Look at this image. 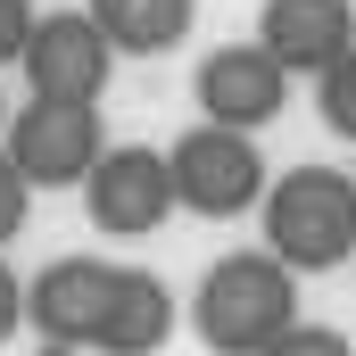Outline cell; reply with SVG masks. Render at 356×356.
Segmentation results:
<instances>
[{"label":"cell","mask_w":356,"mask_h":356,"mask_svg":"<svg viewBox=\"0 0 356 356\" xmlns=\"http://www.w3.org/2000/svg\"><path fill=\"white\" fill-rule=\"evenodd\" d=\"M191 323H199L207 356H266L298 323V273L273 249H232V257L207 266L199 298H191Z\"/></svg>","instance_id":"6da1fadb"},{"label":"cell","mask_w":356,"mask_h":356,"mask_svg":"<svg viewBox=\"0 0 356 356\" xmlns=\"http://www.w3.org/2000/svg\"><path fill=\"white\" fill-rule=\"evenodd\" d=\"M257 216H266V241L290 273H332L356 257V175L340 166H290L257 191Z\"/></svg>","instance_id":"7a4b0ae2"},{"label":"cell","mask_w":356,"mask_h":356,"mask_svg":"<svg viewBox=\"0 0 356 356\" xmlns=\"http://www.w3.org/2000/svg\"><path fill=\"white\" fill-rule=\"evenodd\" d=\"M0 149H8V166L33 191H75L99 166V149H108V124H99L91 99H25L8 116V141Z\"/></svg>","instance_id":"3957f363"},{"label":"cell","mask_w":356,"mask_h":356,"mask_svg":"<svg viewBox=\"0 0 356 356\" xmlns=\"http://www.w3.org/2000/svg\"><path fill=\"white\" fill-rule=\"evenodd\" d=\"M166 175H175V207L224 224V216H249L257 191H266V158L249 133L232 124H191L175 149H166Z\"/></svg>","instance_id":"277c9868"},{"label":"cell","mask_w":356,"mask_h":356,"mask_svg":"<svg viewBox=\"0 0 356 356\" xmlns=\"http://www.w3.org/2000/svg\"><path fill=\"white\" fill-rule=\"evenodd\" d=\"M75 191H83V216L108 241H149V232L175 216L166 149H99V166H91Z\"/></svg>","instance_id":"5b68a950"},{"label":"cell","mask_w":356,"mask_h":356,"mask_svg":"<svg viewBox=\"0 0 356 356\" xmlns=\"http://www.w3.org/2000/svg\"><path fill=\"white\" fill-rule=\"evenodd\" d=\"M17 67H25L33 99H91L99 108V91L116 75V50H108V33L91 25L83 8H58V17H33Z\"/></svg>","instance_id":"8992f818"},{"label":"cell","mask_w":356,"mask_h":356,"mask_svg":"<svg viewBox=\"0 0 356 356\" xmlns=\"http://www.w3.org/2000/svg\"><path fill=\"white\" fill-rule=\"evenodd\" d=\"M191 91H199V124H232V133H257V124H273L290 108V75L273 67L257 42L207 50L199 75H191Z\"/></svg>","instance_id":"52a82bcc"},{"label":"cell","mask_w":356,"mask_h":356,"mask_svg":"<svg viewBox=\"0 0 356 356\" xmlns=\"http://www.w3.org/2000/svg\"><path fill=\"white\" fill-rule=\"evenodd\" d=\"M116 273L124 266H108V257H58V266H42L33 290H25V323L42 340H58V348H91V332H99V315L116 298Z\"/></svg>","instance_id":"ba28073f"},{"label":"cell","mask_w":356,"mask_h":356,"mask_svg":"<svg viewBox=\"0 0 356 356\" xmlns=\"http://www.w3.org/2000/svg\"><path fill=\"white\" fill-rule=\"evenodd\" d=\"M348 42H356V8L348 0H266L257 8V50L282 75H323Z\"/></svg>","instance_id":"9c48e42d"},{"label":"cell","mask_w":356,"mask_h":356,"mask_svg":"<svg viewBox=\"0 0 356 356\" xmlns=\"http://www.w3.org/2000/svg\"><path fill=\"white\" fill-rule=\"evenodd\" d=\"M166 340H175V290L158 273H116V298H108L91 348L99 356H158Z\"/></svg>","instance_id":"30bf717a"},{"label":"cell","mask_w":356,"mask_h":356,"mask_svg":"<svg viewBox=\"0 0 356 356\" xmlns=\"http://www.w3.org/2000/svg\"><path fill=\"white\" fill-rule=\"evenodd\" d=\"M83 17L108 33L116 58H166V50H182L199 0H83Z\"/></svg>","instance_id":"8fae6325"},{"label":"cell","mask_w":356,"mask_h":356,"mask_svg":"<svg viewBox=\"0 0 356 356\" xmlns=\"http://www.w3.org/2000/svg\"><path fill=\"white\" fill-rule=\"evenodd\" d=\"M315 99H323V124H332L340 141H356V42L315 75Z\"/></svg>","instance_id":"7c38bea8"},{"label":"cell","mask_w":356,"mask_h":356,"mask_svg":"<svg viewBox=\"0 0 356 356\" xmlns=\"http://www.w3.org/2000/svg\"><path fill=\"white\" fill-rule=\"evenodd\" d=\"M266 356H356V340L340 332V323H290Z\"/></svg>","instance_id":"4fadbf2b"},{"label":"cell","mask_w":356,"mask_h":356,"mask_svg":"<svg viewBox=\"0 0 356 356\" xmlns=\"http://www.w3.org/2000/svg\"><path fill=\"white\" fill-rule=\"evenodd\" d=\"M25 216H33V182L8 166V149H0V249L25 232Z\"/></svg>","instance_id":"5bb4252c"},{"label":"cell","mask_w":356,"mask_h":356,"mask_svg":"<svg viewBox=\"0 0 356 356\" xmlns=\"http://www.w3.org/2000/svg\"><path fill=\"white\" fill-rule=\"evenodd\" d=\"M25 33H33V8H25V0H0V67H17Z\"/></svg>","instance_id":"9a60e30c"},{"label":"cell","mask_w":356,"mask_h":356,"mask_svg":"<svg viewBox=\"0 0 356 356\" xmlns=\"http://www.w3.org/2000/svg\"><path fill=\"white\" fill-rule=\"evenodd\" d=\"M17 323H25V290H17V273L0 266V348L17 340Z\"/></svg>","instance_id":"2e32d148"}]
</instances>
